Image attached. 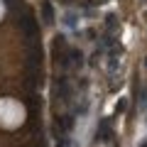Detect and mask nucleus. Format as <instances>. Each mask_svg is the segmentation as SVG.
<instances>
[{"label": "nucleus", "mask_w": 147, "mask_h": 147, "mask_svg": "<svg viewBox=\"0 0 147 147\" xmlns=\"http://www.w3.org/2000/svg\"><path fill=\"white\" fill-rule=\"evenodd\" d=\"M57 147H69V145H66V140H61V142H59Z\"/></svg>", "instance_id": "3"}, {"label": "nucleus", "mask_w": 147, "mask_h": 147, "mask_svg": "<svg viewBox=\"0 0 147 147\" xmlns=\"http://www.w3.org/2000/svg\"><path fill=\"white\" fill-rule=\"evenodd\" d=\"M98 140H110V123L105 120V123H100V130H98Z\"/></svg>", "instance_id": "1"}, {"label": "nucleus", "mask_w": 147, "mask_h": 147, "mask_svg": "<svg viewBox=\"0 0 147 147\" xmlns=\"http://www.w3.org/2000/svg\"><path fill=\"white\" fill-rule=\"evenodd\" d=\"M42 12H44V22H52L54 20V12H52V5H49V3L42 5Z\"/></svg>", "instance_id": "2"}]
</instances>
